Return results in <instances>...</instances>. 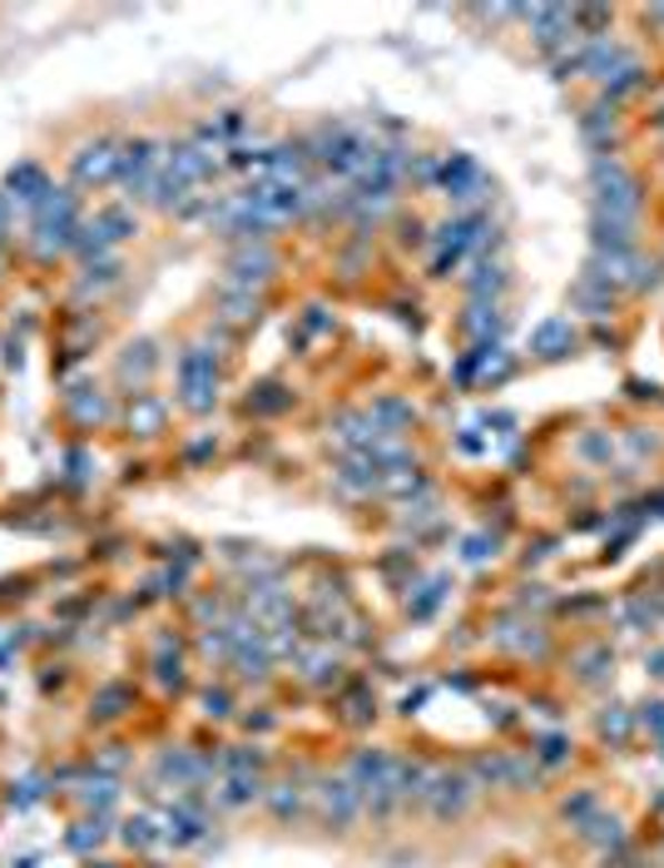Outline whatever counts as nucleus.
<instances>
[{"label":"nucleus","instance_id":"412c9836","mask_svg":"<svg viewBox=\"0 0 664 868\" xmlns=\"http://www.w3.org/2000/svg\"><path fill=\"white\" fill-rule=\"evenodd\" d=\"M124 710H134V685H104L100 695H94V719H120Z\"/></svg>","mask_w":664,"mask_h":868},{"label":"nucleus","instance_id":"1a4fd4ad","mask_svg":"<svg viewBox=\"0 0 664 868\" xmlns=\"http://www.w3.org/2000/svg\"><path fill=\"white\" fill-rule=\"evenodd\" d=\"M442 189L456 199V204H476L481 194H486V179H481V169H476V159L471 154H452L442 164Z\"/></svg>","mask_w":664,"mask_h":868},{"label":"nucleus","instance_id":"4468645a","mask_svg":"<svg viewBox=\"0 0 664 868\" xmlns=\"http://www.w3.org/2000/svg\"><path fill=\"white\" fill-rule=\"evenodd\" d=\"M263 775H229L219 789H213V804L219 809H249L253 799H263Z\"/></svg>","mask_w":664,"mask_h":868},{"label":"nucleus","instance_id":"ddd939ff","mask_svg":"<svg viewBox=\"0 0 664 868\" xmlns=\"http://www.w3.org/2000/svg\"><path fill=\"white\" fill-rule=\"evenodd\" d=\"M154 680L164 690H179L184 685V650H179V635H159L154 640Z\"/></svg>","mask_w":664,"mask_h":868},{"label":"nucleus","instance_id":"423d86ee","mask_svg":"<svg viewBox=\"0 0 664 868\" xmlns=\"http://www.w3.org/2000/svg\"><path fill=\"white\" fill-rule=\"evenodd\" d=\"M154 179H159V150L149 140H134L124 144L120 154V184L130 194H154Z\"/></svg>","mask_w":664,"mask_h":868},{"label":"nucleus","instance_id":"bb28decb","mask_svg":"<svg viewBox=\"0 0 664 868\" xmlns=\"http://www.w3.org/2000/svg\"><path fill=\"white\" fill-rule=\"evenodd\" d=\"M372 422H378L388 437H398V427H406V422H412V407H406V402H398V397H382L378 407H372Z\"/></svg>","mask_w":664,"mask_h":868},{"label":"nucleus","instance_id":"2f4dec72","mask_svg":"<svg viewBox=\"0 0 664 868\" xmlns=\"http://www.w3.org/2000/svg\"><path fill=\"white\" fill-rule=\"evenodd\" d=\"M219 769H229V775H259V769H263V749H249V745L229 749V755L219 759Z\"/></svg>","mask_w":664,"mask_h":868},{"label":"nucleus","instance_id":"72a5a7b5","mask_svg":"<svg viewBox=\"0 0 664 868\" xmlns=\"http://www.w3.org/2000/svg\"><path fill=\"white\" fill-rule=\"evenodd\" d=\"M635 725L640 729H650V739H660L664 735V700H645L635 710Z\"/></svg>","mask_w":664,"mask_h":868},{"label":"nucleus","instance_id":"5701e85b","mask_svg":"<svg viewBox=\"0 0 664 868\" xmlns=\"http://www.w3.org/2000/svg\"><path fill=\"white\" fill-rule=\"evenodd\" d=\"M120 839L130 844V849H154V844H164V834H159V819H149V814H134V819H124Z\"/></svg>","mask_w":664,"mask_h":868},{"label":"nucleus","instance_id":"a211bd4d","mask_svg":"<svg viewBox=\"0 0 664 868\" xmlns=\"http://www.w3.org/2000/svg\"><path fill=\"white\" fill-rule=\"evenodd\" d=\"M466 333L476 337V343H496V333H501V309H496V303H491V299H471Z\"/></svg>","mask_w":664,"mask_h":868},{"label":"nucleus","instance_id":"20e7f679","mask_svg":"<svg viewBox=\"0 0 664 868\" xmlns=\"http://www.w3.org/2000/svg\"><path fill=\"white\" fill-rule=\"evenodd\" d=\"M313 799H318V819H323L328 829H348V824L362 814V789L352 785L348 775H328V779H318Z\"/></svg>","mask_w":664,"mask_h":868},{"label":"nucleus","instance_id":"f704fd0d","mask_svg":"<svg viewBox=\"0 0 664 868\" xmlns=\"http://www.w3.org/2000/svg\"><path fill=\"white\" fill-rule=\"evenodd\" d=\"M84 393H90V387H80V393L70 397L74 417H80V422H100V417H104V397H100V393H94V397H84Z\"/></svg>","mask_w":664,"mask_h":868},{"label":"nucleus","instance_id":"79ce46f5","mask_svg":"<svg viewBox=\"0 0 664 868\" xmlns=\"http://www.w3.org/2000/svg\"><path fill=\"white\" fill-rule=\"evenodd\" d=\"M6 229H10V194H0V243H6Z\"/></svg>","mask_w":664,"mask_h":868},{"label":"nucleus","instance_id":"4c0bfd02","mask_svg":"<svg viewBox=\"0 0 664 868\" xmlns=\"http://www.w3.org/2000/svg\"><path fill=\"white\" fill-rule=\"evenodd\" d=\"M575 452H581L585 462H610V452H615V447H610V437L591 432V437H581V447H575Z\"/></svg>","mask_w":664,"mask_h":868},{"label":"nucleus","instance_id":"b1692460","mask_svg":"<svg viewBox=\"0 0 664 868\" xmlns=\"http://www.w3.org/2000/svg\"><path fill=\"white\" fill-rule=\"evenodd\" d=\"M575 665H581V680L585 685H600L610 670H615V655H610V645H585Z\"/></svg>","mask_w":664,"mask_h":868},{"label":"nucleus","instance_id":"7ed1b4c3","mask_svg":"<svg viewBox=\"0 0 664 868\" xmlns=\"http://www.w3.org/2000/svg\"><path fill=\"white\" fill-rule=\"evenodd\" d=\"M471 799H476V779H471V769H432V785H426V809H432V819L452 824L462 819L471 809Z\"/></svg>","mask_w":664,"mask_h":868},{"label":"nucleus","instance_id":"7c9ffc66","mask_svg":"<svg viewBox=\"0 0 664 868\" xmlns=\"http://www.w3.org/2000/svg\"><path fill=\"white\" fill-rule=\"evenodd\" d=\"M531 755H535V765H541V769H555V765H565V759H571V739H565V735H545L541 745L531 749Z\"/></svg>","mask_w":664,"mask_h":868},{"label":"nucleus","instance_id":"a19ab883","mask_svg":"<svg viewBox=\"0 0 664 868\" xmlns=\"http://www.w3.org/2000/svg\"><path fill=\"white\" fill-rule=\"evenodd\" d=\"M199 705H203V715L223 719V715H229V690H203V695H199Z\"/></svg>","mask_w":664,"mask_h":868},{"label":"nucleus","instance_id":"a878e982","mask_svg":"<svg viewBox=\"0 0 664 868\" xmlns=\"http://www.w3.org/2000/svg\"><path fill=\"white\" fill-rule=\"evenodd\" d=\"M104 834H110V829H104V814H94V819H80V824H74L66 844H70L74 854H90V849H100V844H104Z\"/></svg>","mask_w":664,"mask_h":868},{"label":"nucleus","instance_id":"6e6552de","mask_svg":"<svg viewBox=\"0 0 664 868\" xmlns=\"http://www.w3.org/2000/svg\"><path fill=\"white\" fill-rule=\"evenodd\" d=\"M74 184H110V179H120V154H114V144L110 140H100V144H84L80 154H74Z\"/></svg>","mask_w":664,"mask_h":868},{"label":"nucleus","instance_id":"2eb2a0df","mask_svg":"<svg viewBox=\"0 0 664 868\" xmlns=\"http://www.w3.org/2000/svg\"><path fill=\"white\" fill-rule=\"evenodd\" d=\"M531 347L541 357H565L575 347V327H571V317H551V323H541L531 333Z\"/></svg>","mask_w":664,"mask_h":868},{"label":"nucleus","instance_id":"ea45409f","mask_svg":"<svg viewBox=\"0 0 664 868\" xmlns=\"http://www.w3.org/2000/svg\"><path fill=\"white\" fill-rule=\"evenodd\" d=\"M585 134H591V140H610V134H615V120H610V110H591V120H585Z\"/></svg>","mask_w":664,"mask_h":868},{"label":"nucleus","instance_id":"c756f323","mask_svg":"<svg viewBox=\"0 0 664 868\" xmlns=\"http://www.w3.org/2000/svg\"><path fill=\"white\" fill-rule=\"evenodd\" d=\"M223 317H229V323H253V317H259V299L243 289H229L223 293Z\"/></svg>","mask_w":664,"mask_h":868},{"label":"nucleus","instance_id":"aec40b11","mask_svg":"<svg viewBox=\"0 0 664 868\" xmlns=\"http://www.w3.org/2000/svg\"><path fill=\"white\" fill-rule=\"evenodd\" d=\"M600 739H610V745H630V735H635V710H625V705H605L595 719Z\"/></svg>","mask_w":664,"mask_h":868},{"label":"nucleus","instance_id":"e433bc0d","mask_svg":"<svg viewBox=\"0 0 664 868\" xmlns=\"http://www.w3.org/2000/svg\"><path fill=\"white\" fill-rule=\"evenodd\" d=\"M442 591H446V581H432V586H426L422 596L412 600V616H416V620H426V616H432V610L442 606Z\"/></svg>","mask_w":664,"mask_h":868},{"label":"nucleus","instance_id":"cd10ccee","mask_svg":"<svg viewBox=\"0 0 664 868\" xmlns=\"http://www.w3.org/2000/svg\"><path fill=\"white\" fill-rule=\"evenodd\" d=\"M149 373H154V347H149V343H139V347H130V353L120 357V377H124V383H144Z\"/></svg>","mask_w":664,"mask_h":868},{"label":"nucleus","instance_id":"f3484780","mask_svg":"<svg viewBox=\"0 0 664 868\" xmlns=\"http://www.w3.org/2000/svg\"><path fill=\"white\" fill-rule=\"evenodd\" d=\"M74 794H80V804H84L90 814H110L114 799H120V785H114L110 775H100V769H94V775L80 779V789H74Z\"/></svg>","mask_w":664,"mask_h":868},{"label":"nucleus","instance_id":"4be33fe9","mask_svg":"<svg viewBox=\"0 0 664 868\" xmlns=\"http://www.w3.org/2000/svg\"><path fill=\"white\" fill-rule=\"evenodd\" d=\"M130 427L139 432V437H154V432L164 427V402H154V397L134 393V407H130Z\"/></svg>","mask_w":664,"mask_h":868},{"label":"nucleus","instance_id":"c03bdc74","mask_svg":"<svg viewBox=\"0 0 664 868\" xmlns=\"http://www.w3.org/2000/svg\"><path fill=\"white\" fill-rule=\"evenodd\" d=\"M655 745H660V759H664V735H660V739H655Z\"/></svg>","mask_w":664,"mask_h":868},{"label":"nucleus","instance_id":"393cba45","mask_svg":"<svg viewBox=\"0 0 664 868\" xmlns=\"http://www.w3.org/2000/svg\"><path fill=\"white\" fill-rule=\"evenodd\" d=\"M303 675H308V685L328 690V685H338V680H342V665H338V655L318 650V655H308V660H303Z\"/></svg>","mask_w":664,"mask_h":868},{"label":"nucleus","instance_id":"c85d7f7f","mask_svg":"<svg viewBox=\"0 0 664 868\" xmlns=\"http://www.w3.org/2000/svg\"><path fill=\"white\" fill-rule=\"evenodd\" d=\"M501 269L496 263H476V269H471V279H466V289H471V299H491L496 303V293H501Z\"/></svg>","mask_w":664,"mask_h":868},{"label":"nucleus","instance_id":"f03ea898","mask_svg":"<svg viewBox=\"0 0 664 868\" xmlns=\"http://www.w3.org/2000/svg\"><path fill=\"white\" fill-rule=\"evenodd\" d=\"M179 402L189 412H209L219 402V357L209 347H189L179 357Z\"/></svg>","mask_w":664,"mask_h":868},{"label":"nucleus","instance_id":"6ab92c4d","mask_svg":"<svg viewBox=\"0 0 664 868\" xmlns=\"http://www.w3.org/2000/svg\"><path fill=\"white\" fill-rule=\"evenodd\" d=\"M303 799H308V789L298 785V779H283V785L268 789V809H273V819H278V824L298 819V814H303Z\"/></svg>","mask_w":664,"mask_h":868},{"label":"nucleus","instance_id":"9b49d317","mask_svg":"<svg viewBox=\"0 0 664 868\" xmlns=\"http://www.w3.org/2000/svg\"><path fill=\"white\" fill-rule=\"evenodd\" d=\"M496 645L511 655H545V630L535 626V620H501L496 626Z\"/></svg>","mask_w":664,"mask_h":868},{"label":"nucleus","instance_id":"f257e3e1","mask_svg":"<svg viewBox=\"0 0 664 868\" xmlns=\"http://www.w3.org/2000/svg\"><path fill=\"white\" fill-rule=\"evenodd\" d=\"M591 189H595V214H615V219H635L640 214V179L630 174L620 159L600 154L591 164Z\"/></svg>","mask_w":664,"mask_h":868},{"label":"nucleus","instance_id":"0eeeda50","mask_svg":"<svg viewBox=\"0 0 664 868\" xmlns=\"http://www.w3.org/2000/svg\"><path fill=\"white\" fill-rule=\"evenodd\" d=\"M640 60L630 55V50H620V46H610V40H591V46L581 50V75H591V80H605V84H615L625 70H635Z\"/></svg>","mask_w":664,"mask_h":868},{"label":"nucleus","instance_id":"473e14b6","mask_svg":"<svg viewBox=\"0 0 664 868\" xmlns=\"http://www.w3.org/2000/svg\"><path fill=\"white\" fill-rule=\"evenodd\" d=\"M600 809V799H595V794L591 789H581V794H571V799H565L561 804V814H565V824H571V829H575V824H585V819H591V814Z\"/></svg>","mask_w":664,"mask_h":868},{"label":"nucleus","instance_id":"c9c22d12","mask_svg":"<svg viewBox=\"0 0 664 868\" xmlns=\"http://www.w3.org/2000/svg\"><path fill=\"white\" fill-rule=\"evenodd\" d=\"M288 402H293V397H288L283 387L268 383V387H259V397H249V407H253V412H283Z\"/></svg>","mask_w":664,"mask_h":868},{"label":"nucleus","instance_id":"a18cd8bd","mask_svg":"<svg viewBox=\"0 0 664 868\" xmlns=\"http://www.w3.org/2000/svg\"><path fill=\"white\" fill-rule=\"evenodd\" d=\"M655 809H660V814H664V799H660V804H655Z\"/></svg>","mask_w":664,"mask_h":868},{"label":"nucleus","instance_id":"f8f14e48","mask_svg":"<svg viewBox=\"0 0 664 868\" xmlns=\"http://www.w3.org/2000/svg\"><path fill=\"white\" fill-rule=\"evenodd\" d=\"M6 189H10V199H20V204H30V209H40L56 189H50V179L40 174L36 164H20V169H10L6 174Z\"/></svg>","mask_w":664,"mask_h":868},{"label":"nucleus","instance_id":"58836bf2","mask_svg":"<svg viewBox=\"0 0 664 868\" xmlns=\"http://www.w3.org/2000/svg\"><path fill=\"white\" fill-rule=\"evenodd\" d=\"M378 715L372 710V700H368V690H358V695H348V719L352 725H368V719Z\"/></svg>","mask_w":664,"mask_h":868},{"label":"nucleus","instance_id":"dca6fc26","mask_svg":"<svg viewBox=\"0 0 664 868\" xmlns=\"http://www.w3.org/2000/svg\"><path fill=\"white\" fill-rule=\"evenodd\" d=\"M575 829H581V839H585V844H595V849H605V854L625 844V824H620L615 814H605V809H595L591 819L575 824Z\"/></svg>","mask_w":664,"mask_h":868},{"label":"nucleus","instance_id":"9d476101","mask_svg":"<svg viewBox=\"0 0 664 868\" xmlns=\"http://www.w3.org/2000/svg\"><path fill=\"white\" fill-rule=\"evenodd\" d=\"M591 243H595V253H635V219L595 214L591 219Z\"/></svg>","mask_w":664,"mask_h":868},{"label":"nucleus","instance_id":"37998d69","mask_svg":"<svg viewBox=\"0 0 664 868\" xmlns=\"http://www.w3.org/2000/svg\"><path fill=\"white\" fill-rule=\"evenodd\" d=\"M645 665H650V675H655V680H664V650H655Z\"/></svg>","mask_w":664,"mask_h":868},{"label":"nucleus","instance_id":"39448f33","mask_svg":"<svg viewBox=\"0 0 664 868\" xmlns=\"http://www.w3.org/2000/svg\"><path fill=\"white\" fill-rule=\"evenodd\" d=\"M273 269H278L273 249H263V243H243V249L229 259V289H243V293L263 289V283L273 279Z\"/></svg>","mask_w":664,"mask_h":868}]
</instances>
